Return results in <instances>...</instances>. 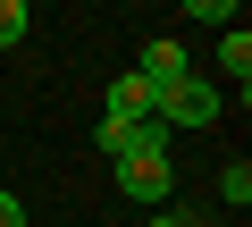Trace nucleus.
<instances>
[{"label":"nucleus","mask_w":252,"mask_h":227,"mask_svg":"<svg viewBox=\"0 0 252 227\" xmlns=\"http://www.w3.org/2000/svg\"><path fill=\"white\" fill-rule=\"evenodd\" d=\"M101 118H109V127H143V118H152V84L126 67V76L109 84V101H101Z\"/></svg>","instance_id":"obj_4"},{"label":"nucleus","mask_w":252,"mask_h":227,"mask_svg":"<svg viewBox=\"0 0 252 227\" xmlns=\"http://www.w3.org/2000/svg\"><path fill=\"white\" fill-rule=\"evenodd\" d=\"M219 194L244 210V202H252V168H244V160H227V168H219Z\"/></svg>","instance_id":"obj_7"},{"label":"nucleus","mask_w":252,"mask_h":227,"mask_svg":"<svg viewBox=\"0 0 252 227\" xmlns=\"http://www.w3.org/2000/svg\"><path fill=\"white\" fill-rule=\"evenodd\" d=\"M152 227H193V219H185V210H160V219H152Z\"/></svg>","instance_id":"obj_9"},{"label":"nucleus","mask_w":252,"mask_h":227,"mask_svg":"<svg viewBox=\"0 0 252 227\" xmlns=\"http://www.w3.org/2000/svg\"><path fill=\"white\" fill-rule=\"evenodd\" d=\"M135 76H143L152 93H168V84H185V76H193V59H185V42H177V34H160V42H143Z\"/></svg>","instance_id":"obj_3"},{"label":"nucleus","mask_w":252,"mask_h":227,"mask_svg":"<svg viewBox=\"0 0 252 227\" xmlns=\"http://www.w3.org/2000/svg\"><path fill=\"white\" fill-rule=\"evenodd\" d=\"M26 26H34L26 0H0V51H17V42H26Z\"/></svg>","instance_id":"obj_6"},{"label":"nucleus","mask_w":252,"mask_h":227,"mask_svg":"<svg viewBox=\"0 0 252 227\" xmlns=\"http://www.w3.org/2000/svg\"><path fill=\"white\" fill-rule=\"evenodd\" d=\"M152 118L160 127H219V84L210 76H185V84L152 93Z\"/></svg>","instance_id":"obj_2"},{"label":"nucleus","mask_w":252,"mask_h":227,"mask_svg":"<svg viewBox=\"0 0 252 227\" xmlns=\"http://www.w3.org/2000/svg\"><path fill=\"white\" fill-rule=\"evenodd\" d=\"M219 59H227V76H235V93H244V76H252V34H244V26H227Z\"/></svg>","instance_id":"obj_5"},{"label":"nucleus","mask_w":252,"mask_h":227,"mask_svg":"<svg viewBox=\"0 0 252 227\" xmlns=\"http://www.w3.org/2000/svg\"><path fill=\"white\" fill-rule=\"evenodd\" d=\"M0 227H26V202L17 194H0Z\"/></svg>","instance_id":"obj_8"},{"label":"nucleus","mask_w":252,"mask_h":227,"mask_svg":"<svg viewBox=\"0 0 252 227\" xmlns=\"http://www.w3.org/2000/svg\"><path fill=\"white\" fill-rule=\"evenodd\" d=\"M118 194L168 210V194H177V160H168V127H160V118H143L135 135H126V152H118Z\"/></svg>","instance_id":"obj_1"}]
</instances>
